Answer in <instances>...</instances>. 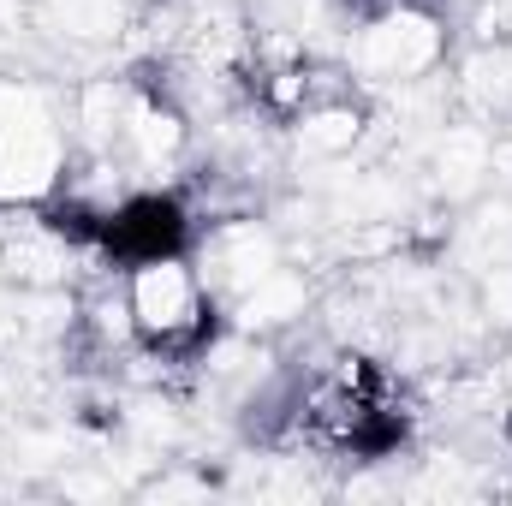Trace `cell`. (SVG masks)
Masks as SVG:
<instances>
[{"label": "cell", "mask_w": 512, "mask_h": 506, "mask_svg": "<svg viewBox=\"0 0 512 506\" xmlns=\"http://www.w3.org/2000/svg\"><path fill=\"white\" fill-rule=\"evenodd\" d=\"M126 292V316H131V340L161 358V364H197L215 346L221 328V298L203 280V268L191 256H155L137 262L120 280Z\"/></svg>", "instance_id": "6da1fadb"}, {"label": "cell", "mask_w": 512, "mask_h": 506, "mask_svg": "<svg viewBox=\"0 0 512 506\" xmlns=\"http://www.w3.org/2000/svg\"><path fill=\"white\" fill-rule=\"evenodd\" d=\"M501 393H507V411H512V352H507V364H501Z\"/></svg>", "instance_id": "5b68a950"}, {"label": "cell", "mask_w": 512, "mask_h": 506, "mask_svg": "<svg viewBox=\"0 0 512 506\" xmlns=\"http://www.w3.org/2000/svg\"><path fill=\"white\" fill-rule=\"evenodd\" d=\"M447 60V18L423 0H393L370 24H358L352 72L364 84H417Z\"/></svg>", "instance_id": "3957f363"}, {"label": "cell", "mask_w": 512, "mask_h": 506, "mask_svg": "<svg viewBox=\"0 0 512 506\" xmlns=\"http://www.w3.org/2000/svg\"><path fill=\"white\" fill-rule=\"evenodd\" d=\"M191 209L173 191H126L108 221H102V251L114 268H137L155 256H185L191 251Z\"/></svg>", "instance_id": "277c9868"}, {"label": "cell", "mask_w": 512, "mask_h": 506, "mask_svg": "<svg viewBox=\"0 0 512 506\" xmlns=\"http://www.w3.org/2000/svg\"><path fill=\"white\" fill-rule=\"evenodd\" d=\"M66 185V126L54 96L0 78V209H36Z\"/></svg>", "instance_id": "7a4b0ae2"}]
</instances>
